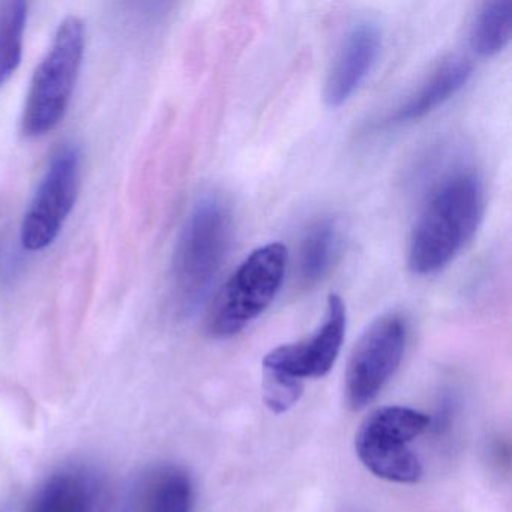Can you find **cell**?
Instances as JSON below:
<instances>
[{
  "instance_id": "6da1fadb",
  "label": "cell",
  "mask_w": 512,
  "mask_h": 512,
  "mask_svg": "<svg viewBox=\"0 0 512 512\" xmlns=\"http://www.w3.org/2000/svg\"><path fill=\"white\" fill-rule=\"evenodd\" d=\"M484 185L472 170L449 173L428 194L409 244L410 271L433 275L445 269L473 238L484 215Z\"/></svg>"
},
{
  "instance_id": "7a4b0ae2",
  "label": "cell",
  "mask_w": 512,
  "mask_h": 512,
  "mask_svg": "<svg viewBox=\"0 0 512 512\" xmlns=\"http://www.w3.org/2000/svg\"><path fill=\"white\" fill-rule=\"evenodd\" d=\"M232 211L217 194L197 200L185 220L172 263V302L181 316L199 310L226 262Z\"/></svg>"
},
{
  "instance_id": "3957f363",
  "label": "cell",
  "mask_w": 512,
  "mask_h": 512,
  "mask_svg": "<svg viewBox=\"0 0 512 512\" xmlns=\"http://www.w3.org/2000/svg\"><path fill=\"white\" fill-rule=\"evenodd\" d=\"M289 251L280 242L256 248L226 281L208 314V332L230 338L262 316L280 292Z\"/></svg>"
},
{
  "instance_id": "277c9868",
  "label": "cell",
  "mask_w": 512,
  "mask_h": 512,
  "mask_svg": "<svg viewBox=\"0 0 512 512\" xmlns=\"http://www.w3.org/2000/svg\"><path fill=\"white\" fill-rule=\"evenodd\" d=\"M83 55L85 26L77 17H68L32 79L22 118L26 136H44L58 127L70 104Z\"/></svg>"
},
{
  "instance_id": "5b68a950",
  "label": "cell",
  "mask_w": 512,
  "mask_h": 512,
  "mask_svg": "<svg viewBox=\"0 0 512 512\" xmlns=\"http://www.w3.org/2000/svg\"><path fill=\"white\" fill-rule=\"evenodd\" d=\"M431 418L419 410L386 406L365 418L355 437L359 460L377 478L397 484H416L422 463L409 448L430 427Z\"/></svg>"
},
{
  "instance_id": "8992f818",
  "label": "cell",
  "mask_w": 512,
  "mask_h": 512,
  "mask_svg": "<svg viewBox=\"0 0 512 512\" xmlns=\"http://www.w3.org/2000/svg\"><path fill=\"white\" fill-rule=\"evenodd\" d=\"M409 325L400 313L374 320L353 347L346 370V401L362 410L376 400L403 361Z\"/></svg>"
},
{
  "instance_id": "52a82bcc",
  "label": "cell",
  "mask_w": 512,
  "mask_h": 512,
  "mask_svg": "<svg viewBox=\"0 0 512 512\" xmlns=\"http://www.w3.org/2000/svg\"><path fill=\"white\" fill-rule=\"evenodd\" d=\"M80 164L82 154L73 143H65L53 155L23 220L22 244L26 250H44L58 238L76 203Z\"/></svg>"
},
{
  "instance_id": "ba28073f",
  "label": "cell",
  "mask_w": 512,
  "mask_h": 512,
  "mask_svg": "<svg viewBox=\"0 0 512 512\" xmlns=\"http://www.w3.org/2000/svg\"><path fill=\"white\" fill-rule=\"evenodd\" d=\"M346 304L329 295L325 319L314 334L298 343L275 347L263 358V370L277 371L295 379H322L334 367L346 337Z\"/></svg>"
},
{
  "instance_id": "9c48e42d",
  "label": "cell",
  "mask_w": 512,
  "mask_h": 512,
  "mask_svg": "<svg viewBox=\"0 0 512 512\" xmlns=\"http://www.w3.org/2000/svg\"><path fill=\"white\" fill-rule=\"evenodd\" d=\"M380 52V32L373 23L353 26L341 41L323 86L326 106L340 107L358 91L376 64Z\"/></svg>"
},
{
  "instance_id": "30bf717a",
  "label": "cell",
  "mask_w": 512,
  "mask_h": 512,
  "mask_svg": "<svg viewBox=\"0 0 512 512\" xmlns=\"http://www.w3.org/2000/svg\"><path fill=\"white\" fill-rule=\"evenodd\" d=\"M472 64L467 59L454 58L443 61L406 100L380 122L383 128L415 124L434 110L442 107L461 91L472 76Z\"/></svg>"
},
{
  "instance_id": "8fae6325",
  "label": "cell",
  "mask_w": 512,
  "mask_h": 512,
  "mask_svg": "<svg viewBox=\"0 0 512 512\" xmlns=\"http://www.w3.org/2000/svg\"><path fill=\"white\" fill-rule=\"evenodd\" d=\"M100 479L85 469H65L50 476L32 497L25 512H103Z\"/></svg>"
},
{
  "instance_id": "7c38bea8",
  "label": "cell",
  "mask_w": 512,
  "mask_h": 512,
  "mask_svg": "<svg viewBox=\"0 0 512 512\" xmlns=\"http://www.w3.org/2000/svg\"><path fill=\"white\" fill-rule=\"evenodd\" d=\"M193 496L190 473L175 464H166L143 479L137 494V512H190Z\"/></svg>"
},
{
  "instance_id": "4fadbf2b",
  "label": "cell",
  "mask_w": 512,
  "mask_h": 512,
  "mask_svg": "<svg viewBox=\"0 0 512 512\" xmlns=\"http://www.w3.org/2000/svg\"><path fill=\"white\" fill-rule=\"evenodd\" d=\"M341 235L337 221L325 217L305 230L299 245L298 275L304 286L322 283L340 254Z\"/></svg>"
},
{
  "instance_id": "5bb4252c",
  "label": "cell",
  "mask_w": 512,
  "mask_h": 512,
  "mask_svg": "<svg viewBox=\"0 0 512 512\" xmlns=\"http://www.w3.org/2000/svg\"><path fill=\"white\" fill-rule=\"evenodd\" d=\"M511 37V0H497V2L485 4L470 26V47L481 58L499 55L511 43Z\"/></svg>"
},
{
  "instance_id": "9a60e30c",
  "label": "cell",
  "mask_w": 512,
  "mask_h": 512,
  "mask_svg": "<svg viewBox=\"0 0 512 512\" xmlns=\"http://www.w3.org/2000/svg\"><path fill=\"white\" fill-rule=\"evenodd\" d=\"M28 4L10 0L0 4V88L20 67L25 41Z\"/></svg>"
},
{
  "instance_id": "2e32d148",
  "label": "cell",
  "mask_w": 512,
  "mask_h": 512,
  "mask_svg": "<svg viewBox=\"0 0 512 512\" xmlns=\"http://www.w3.org/2000/svg\"><path fill=\"white\" fill-rule=\"evenodd\" d=\"M263 401L271 412L281 415L292 409L304 394V380L277 371L263 370Z\"/></svg>"
}]
</instances>
